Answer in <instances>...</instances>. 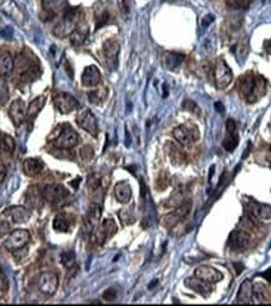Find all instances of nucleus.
Masks as SVG:
<instances>
[{
  "label": "nucleus",
  "mask_w": 271,
  "mask_h": 306,
  "mask_svg": "<svg viewBox=\"0 0 271 306\" xmlns=\"http://www.w3.org/2000/svg\"><path fill=\"white\" fill-rule=\"evenodd\" d=\"M267 90V82L262 75L246 74L240 79V92L249 103L261 99Z\"/></svg>",
  "instance_id": "f257e3e1"
},
{
  "label": "nucleus",
  "mask_w": 271,
  "mask_h": 306,
  "mask_svg": "<svg viewBox=\"0 0 271 306\" xmlns=\"http://www.w3.org/2000/svg\"><path fill=\"white\" fill-rule=\"evenodd\" d=\"M54 147L59 150H70L79 142L78 133L69 125H62L55 130L54 135L50 137Z\"/></svg>",
  "instance_id": "f03ea898"
},
{
  "label": "nucleus",
  "mask_w": 271,
  "mask_h": 306,
  "mask_svg": "<svg viewBox=\"0 0 271 306\" xmlns=\"http://www.w3.org/2000/svg\"><path fill=\"white\" fill-rule=\"evenodd\" d=\"M79 19V9L78 8H67L64 10L62 20L55 27L54 34L59 38H65L70 35V33L75 29Z\"/></svg>",
  "instance_id": "7ed1b4c3"
},
{
  "label": "nucleus",
  "mask_w": 271,
  "mask_h": 306,
  "mask_svg": "<svg viewBox=\"0 0 271 306\" xmlns=\"http://www.w3.org/2000/svg\"><path fill=\"white\" fill-rule=\"evenodd\" d=\"M29 241H30V234L27 231V230L24 229L14 230V231L10 232L9 236L5 239L4 247L8 250V251L15 252L27 246Z\"/></svg>",
  "instance_id": "20e7f679"
},
{
  "label": "nucleus",
  "mask_w": 271,
  "mask_h": 306,
  "mask_svg": "<svg viewBox=\"0 0 271 306\" xmlns=\"http://www.w3.org/2000/svg\"><path fill=\"white\" fill-rule=\"evenodd\" d=\"M245 209H246V215L251 222L260 221H266V220H271V206L269 205H262L256 201H247L245 203Z\"/></svg>",
  "instance_id": "39448f33"
},
{
  "label": "nucleus",
  "mask_w": 271,
  "mask_h": 306,
  "mask_svg": "<svg viewBox=\"0 0 271 306\" xmlns=\"http://www.w3.org/2000/svg\"><path fill=\"white\" fill-rule=\"evenodd\" d=\"M214 80L219 89H225L232 80V72L222 58L216 62L214 68Z\"/></svg>",
  "instance_id": "423d86ee"
},
{
  "label": "nucleus",
  "mask_w": 271,
  "mask_h": 306,
  "mask_svg": "<svg viewBox=\"0 0 271 306\" xmlns=\"http://www.w3.org/2000/svg\"><path fill=\"white\" fill-rule=\"evenodd\" d=\"M58 285H59V279L55 272H43L38 279V287L45 296H53L57 291Z\"/></svg>",
  "instance_id": "0eeeda50"
},
{
  "label": "nucleus",
  "mask_w": 271,
  "mask_h": 306,
  "mask_svg": "<svg viewBox=\"0 0 271 306\" xmlns=\"http://www.w3.org/2000/svg\"><path fill=\"white\" fill-rule=\"evenodd\" d=\"M190 209H191V202H184L182 205H179L178 207H176L173 211L167 214L166 216L162 219L163 226L167 227V229H171V227H174L176 225H178L179 222L189 215Z\"/></svg>",
  "instance_id": "6e6552de"
},
{
  "label": "nucleus",
  "mask_w": 271,
  "mask_h": 306,
  "mask_svg": "<svg viewBox=\"0 0 271 306\" xmlns=\"http://www.w3.org/2000/svg\"><path fill=\"white\" fill-rule=\"evenodd\" d=\"M54 105L62 115H68L79 108V103L72 94L65 92L58 93L54 97Z\"/></svg>",
  "instance_id": "1a4fd4ad"
},
{
  "label": "nucleus",
  "mask_w": 271,
  "mask_h": 306,
  "mask_svg": "<svg viewBox=\"0 0 271 306\" xmlns=\"http://www.w3.org/2000/svg\"><path fill=\"white\" fill-rule=\"evenodd\" d=\"M77 125L79 126L80 128H83L85 132L92 135L93 137H97L98 136L97 120H96L95 115H93L89 110H83L78 113Z\"/></svg>",
  "instance_id": "9d476101"
},
{
  "label": "nucleus",
  "mask_w": 271,
  "mask_h": 306,
  "mask_svg": "<svg viewBox=\"0 0 271 306\" xmlns=\"http://www.w3.org/2000/svg\"><path fill=\"white\" fill-rule=\"evenodd\" d=\"M251 236L244 230H235L229 237V246L232 251L242 252L249 247Z\"/></svg>",
  "instance_id": "9b49d317"
},
{
  "label": "nucleus",
  "mask_w": 271,
  "mask_h": 306,
  "mask_svg": "<svg viewBox=\"0 0 271 306\" xmlns=\"http://www.w3.org/2000/svg\"><path fill=\"white\" fill-rule=\"evenodd\" d=\"M120 43L116 39H108L103 44V54L106 63L110 69H116L118 65V55H120Z\"/></svg>",
  "instance_id": "f8f14e48"
},
{
  "label": "nucleus",
  "mask_w": 271,
  "mask_h": 306,
  "mask_svg": "<svg viewBox=\"0 0 271 306\" xmlns=\"http://www.w3.org/2000/svg\"><path fill=\"white\" fill-rule=\"evenodd\" d=\"M116 232H117V225H116L115 220L106 219L105 221L101 224V226L98 227L97 231L93 234V237H95V241L103 244L106 240L111 239Z\"/></svg>",
  "instance_id": "ddd939ff"
},
{
  "label": "nucleus",
  "mask_w": 271,
  "mask_h": 306,
  "mask_svg": "<svg viewBox=\"0 0 271 306\" xmlns=\"http://www.w3.org/2000/svg\"><path fill=\"white\" fill-rule=\"evenodd\" d=\"M195 277L204 281L209 282V284H215V282L221 281L224 275L212 266H207V265H202V266L197 267L195 271Z\"/></svg>",
  "instance_id": "4468645a"
},
{
  "label": "nucleus",
  "mask_w": 271,
  "mask_h": 306,
  "mask_svg": "<svg viewBox=\"0 0 271 306\" xmlns=\"http://www.w3.org/2000/svg\"><path fill=\"white\" fill-rule=\"evenodd\" d=\"M9 117L15 126H20L27 118V106L24 100L18 98L13 100L9 107Z\"/></svg>",
  "instance_id": "2eb2a0df"
},
{
  "label": "nucleus",
  "mask_w": 271,
  "mask_h": 306,
  "mask_svg": "<svg viewBox=\"0 0 271 306\" xmlns=\"http://www.w3.org/2000/svg\"><path fill=\"white\" fill-rule=\"evenodd\" d=\"M224 148L232 152L239 145V133H237L236 122L234 120H227L226 122V137L224 140Z\"/></svg>",
  "instance_id": "dca6fc26"
},
{
  "label": "nucleus",
  "mask_w": 271,
  "mask_h": 306,
  "mask_svg": "<svg viewBox=\"0 0 271 306\" xmlns=\"http://www.w3.org/2000/svg\"><path fill=\"white\" fill-rule=\"evenodd\" d=\"M68 194H69L68 189L65 188L63 184H59V183L48 184V186H45L44 191H43L44 199H47V201H49V202L62 201V199H64Z\"/></svg>",
  "instance_id": "f3484780"
},
{
  "label": "nucleus",
  "mask_w": 271,
  "mask_h": 306,
  "mask_svg": "<svg viewBox=\"0 0 271 306\" xmlns=\"http://www.w3.org/2000/svg\"><path fill=\"white\" fill-rule=\"evenodd\" d=\"M3 12L7 15H9L13 20L19 23V24H23V23L27 20V15H25L24 10H23L14 0H9V2L5 3V4L3 5Z\"/></svg>",
  "instance_id": "a211bd4d"
},
{
  "label": "nucleus",
  "mask_w": 271,
  "mask_h": 306,
  "mask_svg": "<svg viewBox=\"0 0 271 306\" xmlns=\"http://www.w3.org/2000/svg\"><path fill=\"white\" fill-rule=\"evenodd\" d=\"M101 79H102V75L96 65L87 67L82 74V84L84 87H97L101 83Z\"/></svg>",
  "instance_id": "6ab92c4d"
},
{
  "label": "nucleus",
  "mask_w": 271,
  "mask_h": 306,
  "mask_svg": "<svg viewBox=\"0 0 271 306\" xmlns=\"http://www.w3.org/2000/svg\"><path fill=\"white\" fill-rule=\"evenodd\" d=\"M4 215L9 217V219L12 220L13 222H15V224H23V222L28 221L30 217L29 211H28L25 207L22 206L9 207L8 210H5Z\"/></svg>",
  "instance_id": "aec40b11"
},
{
  "label": "nucleus",
  "mask_w": 271,
  "mask_h": 306,
  "mask_svg": "<svg viewBox=\"0 0 271 306\" xmlns=\"http://www.w3.org/2000/svg\"><path fill=\"white\" fill-rule=\"evenodd\" d=\"M44 168V163L40 158H27L23 162V172L28 177H35Z\"/></svg>",
  "instance_id": "412c9836"
},
{
  "label": "nucleus",
  "mask_w": 271,
  "mask_h": 306,
  "mask_svg": "<svg viewBox=\"0 0 271 306\" xmlns=\"http://www.w3.org/2000/svg\"><path fill=\"white\" fill-rule=\"evenodd\" d=\"M185 285H186L187 287H190L191 290H194V291H196L197 294L202 295V296L205 297H207L212 292V287L210 286L209 282L197 279V277L187 279L186 281H185Z\"/></svg>",
  "instance_id": "4be33fe9"
},
{
  "label": "nucleus",
  "mask_w": 271,
  "mask_h": 306,
  "mask_svg": "<svg viewBox=\"0 0 271 306\" xmlns=\"http://www.w3.org/2000/svg\"><path fill=\"white\" fill-rule=\"evenodd\" d=\"M68 0H42V7L47 14L54 17L58 13L67 9Z\"/></svg>",
  "instance_id": "5701e85b"
},
{
  "label": "nucleus",
  "mask_w": 271,
  "mask_h": 306,
  "mask_svg": "<svg viewBox=\"0 0 271 306\" xmlns=\"http://www.w3.org/2000/svg\"><path fill=\"white\" fill-rule=\"evenodd\" d=\"M235 304H252V282L250 280H245L242 282Z\"/></svg>",
  "instance_id": "b1692460"
},
{
  "label": "nucleus",
  "mask_w": 271,
  "mask_h": 306,
  "mask_svg": "<svg viewBox=\"0 0 271 306\" xmlns=\"http://www.w3.org/2000/svg\"><path fill=\"white\" fill-rule=\"evenodd\" d=\"M173 137H174V140H176L177 142L182 146L191 145V143L196 140V137L192 136L191 130H189L186 126H178V127L174 128Z\"/></svg>",
  "instance_id": "393cba45"
},
{
  "label": "nucleus",
  "mask_w": 271,
  "mask_h": 306,
  "mask_svg": "<svg viewBox=\"0 0 271 306\" xmlns=\"http://www.w3.org/2000/svg\"><path fill=\"white\" fill-rule=\"evenodd\" d=\"M115 196L117 198L118 202L121 203H127L131 201V197H132V188L128 184V182L122 181L118 182L115 186Z\"/></svg>",
  "instance_id": "a878e982"
},
{
  "label": "nucleus",
  "mask_w": 271,
  "mask_h": 306,
  "mask_svg": "<svg viewBox=\"0 0 271 306\" xmlns=\"http://www.w3.org/2000/svg\"><path fill=\"white\" fill-rule=\"evenodd\" d=\"M25 198H27V203L29 205L30 207H33V209H40L43 205L44 196H43V193L39 191V188H38L37 186H30L29 188L27 189Z\"/></svg>",
  "instance_id": "bb28decb"
},
{
  "label": "nucleus",
  "mask_w": 271,
  "mask_h": 306,
  "mask_svg": "<svg viewBox=\"0 0 271 306\" xmlns=\"http://www.w3.org/2000/svg\"><path fill=\"white\" fill-rule=\"evenodd\" d=\"M14 59H13L12 54L8 52H4L0 55V77L7 78L12 75L13 70H14Z\"/></svg>",
  "instance_id": "cd10ccee"
},
{
  "label": "nucleus",
  "mask_w": 271,
  "mask_h": 306,
  "mask_svg": "<svg viewBox=\"0 0 271 306\" xmlns=\"http://www.w3.org/2000/svg\"><path fill=\"white\" fill-rule=\"evenodd\" d=\"M252 302L254 304H266L269 302V291L264 284L252 285Z\"/></svg>",
  "instance_id": "c85d7f7f"
},
{
  "label": "nucleus",
  "mask_w": 271,
  "mask_h": 306,
  "mask_svg": "<svg viewBox=\"0 0 271 306\" xmlns=\"http://www.w3.org/2000/svg\"><path fill=\"white\" fill-rule=\"evenodd\" d=\"M70 43L73 45H82L88 37V27L78 23L75 29L70 33Z\"/></svg>",
  "instance_id": "c756f323"
},
{
  "label": "nucleus",
  "mask_w": 271,
  "mask_h": 306,
  "mask_svg": "<svg viewBox=\"0 0 271 306\" xmlns=\"http://www.w3.org/2000/svg\"><path fill=\"white\" fill-rule=\"evenodd\" d=\"M184 59H185V55L179 54V53L169 52L163 55V63L164 65H166L167 69L169 70H174L176 68H178L179 65H181V63L184 62Z\"/></svg>",
  "instance_id": "7c9ffc66"
},
{
  "label": "nucleus",
  "mask_w": 271,
  "mask_h": 306,
  "mask_svg": "<svg viewBox=\"0 0 271 306\" xmlns=\"http://www.w3.org/2000/svg\"><path fill=\"white\" fill-rule=\"evenodd\" d=\"M45 105V97L44 95H39L35 99H33L30 102V105L27 108V118L28 120H34L38 116V113L42 111V108Z\"/></svg>",
  "instance_id": "2f4dec72"
},
{
  "label": "nucleus",
  "mask_w": 271,
  "mask_h": 306,
  "mask_svg": "<svg viewBox=\"0 0 271 306\" xmlns=\"http://www.w3.org/2000/svg\"><path fill=\"white\" fill-rule=\"evenodd\" d=\"M15 150V141L12 136L0 132V153L13 154Z\"/></svg>",
  "instance_id": "473e14b6"
},
{
  "label": "nucleus",
  "mask_w": 271,
  "mask_h": 306,
  "mask_svg": "<svg viewBox=\"0 0 271 306\" xmlns=\"http://www.w3.org/2000/svg\"><path fill=\"white\" fill-rule=\"evenodd\" d=\"M53 227H54L55 231L68 232L70 229L69 219H68L64 214L57 215V216L54 217V220H53Z\"/></svg>",
  "instance_id": "72a5a7b5"
},
{
  "label": "nucleus",
  "mask_w": 271,
  "mask_h": 306,
  "mask_svg": "<svg viewBox=\"0 0 271 306\" xmlns=\"http://www.w3.org/2000/svg\"><path fill=\"white\" fill-rule=\"evenodd\" d=\"M101 215H102V209H101L100 205H92L87 214L88 225H89L91 227L97 226L98 221H100L101 219Z\"/></svg>",
  "instance_id": "f704fd0d"
},
{
  "label": "nucleus",
  "mask_w": 271,
  "mask_h": 306,
  "mask_svg": "<svg viewBox=\"0 0 271 306\" xmlns=\"http://www.w3.org/2000/svg\"><path fill=\"white\" fill-rule=\"evenodd\" d=\"M108 92L106 88H101V89H96V90H91L88 93V98H89V102L93 103V105H101L103 100L107 98Z\"/></svg>",
  "instance_id": "c9c22d12"
},
{
  "label": "nucleus",
  "mask_w": 271,
  "mask_h": 306,
  "mask_svg": "<svg viewBox=\"0 0 271 306\" xmlns=\"http://www.w3.org/2000/svg\"><path fill=\"white\" fill-rule=\"evenodd\" d=\"M60 262L65 269L70 270L75 266V254L74 251H64L60 255Z\"/></svg>",
  "instance_id": "e433bc0d"
},
{
  "label": "nucleus",
  "mask_w": 271,
  "mask_h": 306,
  "mask_svg": "<svg viewBox=\"0 0 271 306\" xmlns=\"http://www.w3.org/2000/svg\"><path fill=\"white\" fill-rule=\"evenodd\" d=\"M252 0H226L227 8L232 10H245L250 7Z\"/></svg>",
  "instance_id": "4c0bfd02"
},
{
  "label": "nucleus",
  "mask_w": 271,
  "mask_h": 306,
  "mask_svg": "<svg viewBox=\"0 0 271 306\" xmlns=\"http://www.w3.org/2000/svg\"><path fill=\"white\" fill-rule=\"evenodd\" d=\"M8 99H9V88H8V83L5 78L0 77V106L7 105Z\"/></svg>",
  "instance_id": "58836bf2"
},
{
  "label": "nucleus",
  "mask_w": 271,
  "mask_h": 306,
  "mask_svg": "<svg viewBox=\"0 0 271 306\" xmlns=\"http://www.w3.org/2000/svg\"><path fill=\"white\" fill-rule=\"evenodd\" d=\"M182 203H184V194H182V192L177 191V192H174L173 196H172L171 198L167 201L166 206L174 207V209H176V207H178L179 205H182Z\"/></svg>",
  "instance_id": "ea45409f"
},
{
  "label": "nucleus",
  "mask_w": 271,
  "mask_h": 306,
  "mask_svg": "<svg viewBox=\"0 0 271 306\" xmlns=\"http://www.w3.org/2000/svg\"><path fill=\"white\" fill-rule=\"evenodd\" d=\"M120 217L126 225H131L135 222V215L132 214L131 210H122V211L120 212Z\"/></svg>",
  "instance_id": "a19ab883"
},
{
  "label": "nucleus",
  "mask_w": 271,
  "mask_h": 306,
  "mask_svg": "<svg viewBox=\"0 0 271 306\" xmlns=\"http://www.w3.org/2000/svg\"><path fill=\"white\" fill-rule=\"evenodd\" d=\"M79 154L83 161H91V159L93 158V156H95V151H93V148L91 147V146H84V147H82V150H80Z\"/></svg>",
  "instance_id": "79ce46f5"
},
{
  "label": "nucleus",
  "mask_w": 271,
  "mask_h": 306,
  "mask_svg": "<svg viewBox=\"0 0 271 306\" xmlns=\"http://www.w3.org/2000/svg\"><path fill=\"white\" fill-rule=\"evenodd\" d=\"M108 20H110V13L107 12V10H103L102 13H101L100 17L97 18V25H96V29H100V28H102L103 25H106L108 23Z\"/></svg>",
  "instance_id": "37998d69"
},
{
  "label": "nucleus",
  "mask_w": 271,
  "mask_h": 306,
  "mask_svg": "<svg viewBox=\"0 0 271 306\" xmlns=\"http://www.w3.org/2000/svg\"><path fill=\"white\" fill-rule=\"evenodd\" d=\"M182 108H184L185 111H189V112H194L196 113V115H200V108L197 107V105L194 100L186 99L184 102V105H182Z\"/></svg>",
  "instance_id": "c03bdc74"
},
{
  "label": "nucleus",
  "mask_w": 271,
  "mask_h": 306,
  "mask_svg": "<svg viewBox=\"0 0 271 306\" xmlns=\"http://www.w3.org/2000/svg\"><path fill=\"white\" fill-rule=\"evenodd\" d=\"M9 289V282H8V277L5 276L4 272L0 270V294H5Z\"/></svg>",
  "instance_id": "a18cd8bd"
},
{
  "label": "nucleus",
  "mask_w": 271,
  "mask_h": 306,
  "mask_svg": "<svg viewBox=\"0 0 271 306\" xmlns=\"http://www.w3.org/2000/svg\"><path fill=\"white\" fill-rule=\"evenodd\" d=\"M118 7H120L122 14L128 15V13H130V0H118Z\"/></svg>",
  "instance_id": "49530a36"
},
{
  "label": "nucleus",
  "mask_w": 271,
  "mask_h": 306,
  "mask_svg": "<svg viewBox=\"0 0 271 306\" xmlns=\"http://www.w3.org/2000/svg\"><path fill=\"white\" fill-rule=\"evenodd\" d=\"M117 297V291L115 289H108L106 290L105 294H103V299L107 300V301H113Z\"/></svg>",
  "instance_id": "de8ad7c7"
},
{
  "label": "nucleus",
  "mask_w": 271,
  "mask_h": 306,
  "mask_svg": "<svg viewBox=\"0 0 271 306\" xmlns=\"http://www.w3.org/2000/svg\"><path fill=\"white\" fill-rule=\"evenodd\" d=\"M214 19H215V17L212 14L206 15V17H205L204 19H202V23H201L202 28H207V27H209V25L211 24L212 22H214Z\"/></svg>",
  "instance_id": "09e8293b"
},
{
  "label": "nucleus",
  "mask_w": 271,
  "mask_h": 306,
  "mask_svg": "<svg viewBox=\"0 0 271 306\" xmlns=\"http://www.w3.org/2000/svg\"><path fill=\"white\" fill-rule=\"evenodd\" d=\"M215 108H216V111L220 113V115H224L225 107H224V105H222L221 102H216V103H215Z\"/></svg>",
  "instance_id": "8fccbe9b"
},
{
  "label": "nucleus",
  "mask_w": 271,
  "mask_h": 306,
  "mask_svg": "<svg viewBox=\"0 0 271 306\" xmlns=\"http://www.w3.org/2000/svg\"><path fill=\"white\" fill-rule=\"evenodd\" d=\"M8 230H9V225L5 224V222L0 224V234H4V232H7Z\"/></svg>",
  "instance_id": "3c124183"
},
{
  "label": "nucleus",
  "mask_w": 271,
  "mask_h": 306,
  "mask_svg": "<svg viewBox=\"0 0 271 306\" xmlns=\"http://www.w3.org/2000/svg\"><path fill=\"white\" fill-rule=\"evenodd\" d=\"M234 266L236 267V272H237V275H239L240 272L242 271V269H244V265H242V264H236V262H235V264H234Z\"/></svg>",
  "instance_id": "603ef678"
},
{
  "label": "nucleus",
  "mask_w": 271,
  "mask_h": 306,
  "mask_svg": "<svg viewBox=\"0 0 271 306\" xmlns=\"http://www.w3.org/2000/svg\"><path fill=\"white\" fill-rule=\"evenodd\" d=\"M265 49H266L267 53H270L271 54V39L267 40V42L265 43Z\"/></svg>",
  "instance_id": "864d4df0"
},
{
  "label": "nucleus",
  "mask_w": 271,
  "mask_h": 306,
  "mask_svg": "<svg viewBox=\"0 0 271 306\" xmlns=\"http://www.w3.org/2000/svg\"><path fill=\"white\" fill-rule=\"evenodd\" d=\"M270 150H271V148H270Z\"/></svg>",
  "instance_id": "5fc2aeb1"
}]
</instances>
